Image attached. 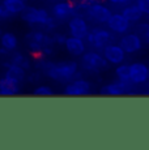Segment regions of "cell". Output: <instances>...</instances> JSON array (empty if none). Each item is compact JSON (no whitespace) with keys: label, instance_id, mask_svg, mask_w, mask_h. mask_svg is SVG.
<instances>
[{"label":"cell","instance_id":"obj_15","mask_svg":"<svg viewBox=\"0 0 149 150\" xmlns=\"http://www.w3.org/2000/svg\"><path fill=\"white\" fill-rule=\"evenodd\" d=\"M87 42L82 38H77V37H68L67 41L64 43V47L67 52L72 56H82L87 52Z\"/></svg>","mask_w":149,"mask_h":150},{"label":"cell","instance_id":"obj_17","mask_svg":"<svg viewBox=\"0 0 149 150\" xmlns=\"http://www.w3.org/2000/svg\"><path fill=\"white\" fill-rule=\"evenodd\" d=\"M131 24H136V22L141 21V18L144 17V12L140 9V7L135 3V4H127L124 5L123 11L120 12Z\"/></svg>","mask_w":149,"mask_h":150},{"label":"cell","instance_id":"obj_11","mask_svg":"<svg viewBox=\"0 0 149 150\" xmlns=\"http://www.w3.org/2000/svg\"><path fill=\"white\" fill-rule=\"evenodd\" d=\"M68 30H70L71 35L85 39V37L88 35L90 29L88 26V22L85 20V17L81 16V14H77V16L72 17L68 21Z\"/></svg>","mask_w":149,"mask_h":150},{"label":"cell","instance_id":"obj_2","mask_svg":"<svg viewBox=\"0 0 149 150\" xmlns=\"http://www.w3.org/2000/svg\"><path fill=\"white\" fill-rule=\"evenodd\" d=\"M79 73V64L74 60H63V62L53 63L50 68L46 71V76L60 83H68L76 79Z\"/></svg>","mask_w":149,"mask_h":150},{"label":"cell","instance_id":"obj_7","mask_svg":"<svg viewBox=\"0 0 149 150\" xmlns=\"http://www.w3.org/2000/svg\"><path fill=\"white\" fill-rule=\"evenodd\" d=\"M80 12H84L85 17H87L89 21H93V22H96V24H107L110 17L113 16V12H111L110 8L106 7L105 4H102L101 1L92 5L90 8H88V9H85V11H80Z\"/></svg>","mask_w":149,"mask_h":150},{"label":"cell","instance_id":"obj_30","mask_svg":"<svg viewBox=\"0 0 149 150\" xmlns=\"http://www.w3.org/2000/svg\"><path fill=\"white\" fill-rule=\"evenodd\" d=\"M8 52L9 51L8 50H5V48H0V63H5V62H8Z\"/></svg>","mask_w":149,"mask_h":150},{"label":"cell","instance_id":"obj_8","mask_svg":"<svg viewBox=\"0 0 149 150\" xmlns=\"http://www.w3.org/2000/svg\"><path fill=\"white\" fill-rule=\"evenodd\" d=\"M79 14V9L71 0H59L53 7V16L58 21H70Z\"/></svg>","mask_w":149,"mask_h":150},{"label":"cell","instance_id":"obj_22","mask_svg":"<svg viewBox=\"0 0 149 150\" xmlns=\"http://www.w3.org/2000/svg\"><path fill=\"white\" fill-rule=\"evenodd\" d=\"M135 33L143 39L144 43H149V22H139L135 28Z\"/></svg>","mask_w":149,"mask_h":150},{"label":"cell","instance_id":"obj_3","mask_svg":"<svg viewBox=\"0 0 149 150\" xmlns=\"http://www.w3.org/2000/svg\"><path fill=\"white\" fill-rule=\"evenodd\" d=\"M114 31H111L110 29L106 30L102 28H93L88 33V35L85 37V42L88 46H90L92 48L96 50H104L106 46L115 43V35Z\"/></svg>","mask_w":149,"mask_h":150},{"label":"cell","instance_id":"obj_16","mask_svg":"<svg viewBox=\"0 0 149 150\" xmlns=\"http://www.w3.org/2000/svg\"><path fill=\"white\" fill-rule=\"evenodd\" d=\"M20 83L21 82L15 79L4 76L3 79H0V96H4V97L16 96L20 91Z\"/></svg>","mask_w":149,"mask_h":150},{"label":"cell","instance_id":"obj_9","mask_svg":"<svg viewBox=\"0 0 149 150\" xmlns=\"http://www.w3.org/2000/svg\"><path fill=\"white\" fill-rule=\"evenodd\" d=\"M92 83L85 79L77 77L70 81L64 88V94L65 96H88L92 93Z\"/></svg>","mask_w":149,"mask_h":150},{"label":"cell","instance_id":"obj_31","mask_svg":"<svg viewBox=\"0 0 149 150\" xmlns=\"http://www.w3.org/2000/svg\"><path fill=\"white\" fill-rule=\"evenodd\" d=\"M107 1L114 5H127L131 3V0H107Z\"/></svg>","mask_w":149,"mask_h":150},{"label":"cell","instance_id":"obj_18","mask_svg":"<svg viewBox=\"0 0 149 150\" xmlns=\"http://www.w3.org/2000/svg\"><path fill=\"white\" fill-rule=\"evenodd\" d=\"M3 65L5 67L4 76H8V77H11V79H15L20 82H22L25 79H26V69H24L22 67H20V65H17V64H12L9 60L3 63Z\"/></svg>","mask_w":149,"mask_h":150},{"label":"cell","instance_id":"obj_6","mask_svg":"<svg viewBox=\"0 0 149 150\" xmlns=\"http://www.w3.org/2000/svg\"><path fill=\"white\" fill-rule=\"evenodd\" d=\"M21 18L25 22L31 25H39V26L45 28V25L48 22V20L51 18V16L48 12L43 8H35V7H29L28 5L21 13Z\"/></svg>","mask_w":149,"mask_h":150},{"label":"cell","instance_id":"obj_5","mask_svg":"<svg viewBox=\"0 0 149 150\" xmlns=\"http://www.w3.org/2000/svg\"><path fill=\"white\" fill-rule=\"evenodd\" d=\"M136 85L132 81H120L116 80L114 82H110L107 85H104L99 89V93L102 96H124V94H133Z\"/></svg>","mask_w":149,"mask_h":150},{"label":"cell","instance_id":"obj_1","mask_svg":"<svg viewBox=\"0 0 149 150\" xmlns=\"http://www.w3.org/2000/svg\"><path fill=\"white\" fill-rule=\"evenodd\" d=\"M26 46L35 54V56H50L54 54V47L56 43L54 42L53 35H47L43 31L33 30L25 35Z\"/></svg>","mask_w":149,"mask_h":150},{"label":"cell","instance_id":"obj_14","mask_svg":"<svg viewBox=\"0 0 149 150\" xmlns=\"http://www.w3.org/2000/svg\"><path fill=\"white\" fill-rule=\"evenodd\" d=\"M107 28L115 34H126L131 28V22L123 16L122 13H113L107 21Z\"/></svg>","mask_w":149,"mask_h":150},{"label":"cell","instance_id":"obj_25","mask_svg":"<svg viewBox=\"0 0 149 150\" xmlns=\"http://www.w3.org/2000/svg\"><path fill=\"white\" fill-rule=\"evenodd\" d=\"M33 94L34 96H39V97H48V96H53L54 91H53V89H51L50 86L39 85L33 90Z\"/></svg>","mask_w":149,"mask_h":150},{"label":"cell","instance_id":"obj_13","mask_svg":"<svg viewBox=\"0 0 149 150\" xmlns=\"http://www.w3.org/2000/svg\"><path fill=\"white\" fill-rule=\"evenodd\" d=\"M126 54L127 52L123 50V47L119 43H111V45L106 46L102 50V55L106 57V60L110 64H115V65H119L124 62Z\"/></svg>","mask_w":149,"mask_h":150},{"label":"cell","instance_id":"obj_26","mask_svg":"<svg viewBox=\"0 0 149 150\" xmlns=\"http://www.w3.org/2000/svg\"><path fill=\"white\" fill-rule=\"evenodd\" d=\"M13 16H15V14H13V13L11 12V11L8 9V8L1 3V4H0V20H1V21H5V20H11Z\"/></svg>","mask_w":149,"mask_h":150},{"label":"cell","instance_id":"obj_32","mask_svg":"<svg viewBox=\"0 0 149 150\" xmlns=\"http://www.w3.org/2000/svg\"><path fill=\"white\" fill-rule=\"evenodd\" d=\"M1 34H3V33H1V30H0V37H1Z\"/></svg>","mask_w":149,"mask_h":150},{"label":"cell","instance_id":"obj_19","mask_svg":"<svg viewBox=\"0 0 149 150\" xmlns=\"http://www.w3.org/2000/svg\"><path fill=\"white\" fill-rule=\"evenodd\" d=\"M0 45H1L3 48H5V50H8L9 52H12V51H15L17 48V46H18V39H17V37L13 33L5 31V33H3L1 37H0Z\"/></svg>","mask_w":149,"mask_h":150},{"label":"cell","instance_id":"obj_4","mask_svg":"<svg viewBox=\"0 0 149 150\" xmlns=\"http://www.w3.org/2000/svg\"><path fill=\"white\" fill-rule=\"evenodd\" d=\"M110 63L106 60L104 55L94 50L87 51L81 56V68L89 73H99L101 71L107 69Z\"/></svg>","mask_w":149,"mask_h":150},{"label":"cell","instance_id":"obj_27","mask_svg":"<svg viewBox=\"0 0 149 150\" xmlns=\"http://www.w3.org/2000/svg\"><path fill=\"white\" fill-rule=\"evenodd\" d=\"M136 4L144 12V14L149 16V0H136Z\"/></svg>","mask_w":149,"mask_h":150},{"label":"cell","instance_id":"obj_24","mask_svg":"<svg viewBox=\"0 0 149 150\" xmlns=\"http://www.w3.org/2000/svg\"><path fill=\"white\" fill-rule=\"evenodd\" d=\"M71 1L76 5V8L80 12V11H85V9H88V8H90L92 5L99 3V0H71Z\"/></svg>","mask_w":149,"mask_h":150},{"label":"cell","instance_id":"obj_12","mask_svg":"<svg viewBox=\"0 0 149 150\" xmlns=\"http://www.w3.org/2000/svg\"><path fill=\"white\" fill-rule=\"evenodd\" d=\"M119 45L127 54H135L141 50L144 42L136 33H126L122 34V37H120Z\"/></svg>","mask_w":149,"mask_h":150},{"label":"cell","instance_id":"obj_10","mask_svg":"<svg viewBox=\"0 0 149 150\" xmlns=\"http://www.w3.org/2000/svg\"><path fill=\"white\" fill-rule=\"evenodd\" d=\"M130 77L136 86L144 85L149 80V67L145 63L135 62L130 64Z\"/></svg>","mask_w":149,"mask_h":150},{"label":"cell","instance_id":"obj_29","mask_svg":"<svg viewBox=\"0 0 149 150\" xmlns=\"http://www.w3.org/2000/svg\"><path fill=\"white\" fill-rule=\"evenodd\" d=\"M26 79L29 82H38L39 80H41V74H39V72H33V73H30Z\"/></svg>","mask_w":149,"mask_h":150},{"label":"cell","instance_id":"obj_28","mask_svg":"<svg viewBox=\"0 0 149 150\" xmlns=\"http://www.w3.org/2000/svg\"><path fill=\"white\" fill-rule=\"evenodd\" d=\"M53 38H54V42H55L56 45H64L68 37H65L64 34H59V33H56V34H54V35H53Z\"/></svg>","mask_w":149,"mask_h":150},{"label":"cell","instance_id":"obj_21","mask_svg":"<svg viewBox=\"0 0 149 150\" xmlns=\"http://www.w3.org/2000/svg\"><path fill=\"white\" fill-rule=\"evenodd\" d=\"M9 62L12 63V64L20 65V67H22L24 69H26V71H29L31 67L30 60L28 59L26 56H24L21 52H13V55L9 57Z\"/></svg>","mask_w":149,"mask_h":150},{"label":"cell","instance_id":"obj_20","mask_svg":"<svg viewBox=\"0 0 149 150\" xmlns=\"http://www.w3.org/2000/svg\"><path fill=\"white\" fill-rule=\"evenodd\" d=\"M3 4L13 14H18L28 7V0H3Z\"/></svg>","mask_w":149,"mask_h":150},{"label":"cell","instance_id":"obj_23","mask_svg":"<svg viewBox=\"0 0 149 150\" xmlns=\"http://www.w3.org/2000/svg\"><path fill=\"white\" fill-rule=\"evenodd\" d=\"M115 74L118 77V80L120 81H131V77H130V64H119L115 69Z\"/></svg>","mask_w":149,"mask_h":150}]
</instances>
